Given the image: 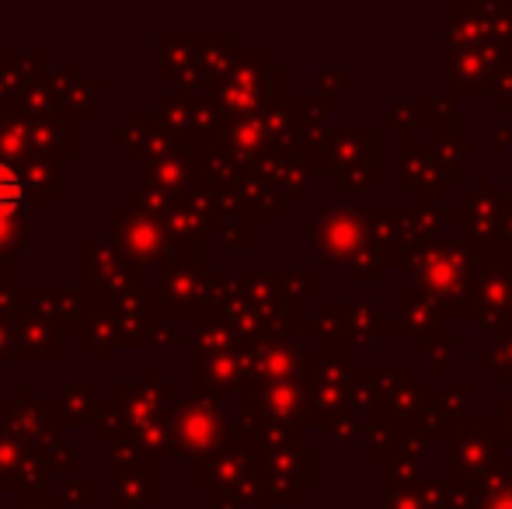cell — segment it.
<instances>
[{
    "label": "cell",
    "instance_id": "cell-1",
    "mask_svg": "<svg viewBox=\"0 0 512 509\" xmlns=\"http://www.w3.org/2000/svg\"><path fill=\"white\" fill-rule=\"evenodd\" d=\"M18 203V185H14V175L11 171L0 168V217H4L11 206Z\"/></svg>",
    "mask_w": 512,
    "mask_h": 509
}]
</instances>
